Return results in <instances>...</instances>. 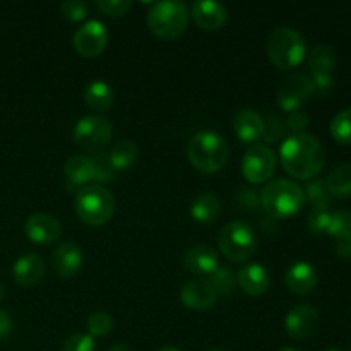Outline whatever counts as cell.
Listing matches in <instances>:
<instances>
[{
	"label": "cell",
	"instance_id": "cell-20",
	"mask_svg": "<svg viewBox=\"0 0 351 351\" xmlns=\"http://www.w3.org/2000/svg\"><path fill=\"white\" fill-rule=\"evenodd\" d=\"M237 285L250 297H261L269 290V273L261 264H247L237 274Z\"/></svg>",
	"mask_w": 351,
	"mask_h": 351
},
{
	"label": "cell",
	"instance_id": "cell-8",
	"mask_svg": "<svg viewBox=\"0 0 351 351\" xmlns=\"http://www.w3.org/2000/svg\"><path fill=\"white\" fill-rule=\"evenodd\" d=\"M218 247L226 259L233 263L249 261L257 250L256 230L245 221H230L219 230Z\"/></svg>",
	"mask_w": 351,
	"mask_h": 351
},
{
	"label": "cell",
	"instance_id": "cell-39",
	"mask_svg": "<svg viewBox=\"0 0 351 351\" xmlns=\"http://www.w3.org/2000/svg\"><path fill=\"white\" fill-rule=\"evenodd\" d=\"M312 82H314L315 91H319L321 95H329L335 88V81L331 75H312Z\"/></svg>",
	"mask_w": 351,
	"mask_h": 351
},
{
	"label": "cell",
	"instance_id": "cell-45",
	"mask_svg": "<svg viewBox=\"0 0 351 351\" xmlns=\"http://www.w3.org/2000/svg\"><path fill=\"white\" fill-rule=\"evenodd\" d=\"M2 297H3V285L0 283V298H2Z\"/></svg>",
	"mask_w": 351,
	"mask_h": 351
},
{
	"label": "cell",
	"instance_id": "cell-26",
	"mask_svg": "<svg viewBox=\"0 0 351 351\" xmlns=\"http://www.w3.org/2000/svg\"><path fill=\"white\" fill-rule=\"evenodd\" d=\"M191 215L197 223H213L221 215V201L209 192L197 195L191 206Z\"/></svg>",
	"mask_w": 351,
	"mask_h": 351
},
{
	"label": "cell",
	"instance_id": "cell-37",
	"mask_svg": "<svg viewBox=\"0 0 351 351\" xmlns=\"http://www.w3.org/2000/svg\"><path fill=\"white\" fill-rule=\"evenodd\" d=\"M269 119H271V125H266V123H264V136H263L267 143L283 137L285 130H287V122H283L280 117L271 115Z\"/></svg>",
	"mask_w": 351,
	"mask_h": 351
},
{
	"label": "cell",
	"instance_id": "cell-30",
	"mask_svg": "<svg viewBox=\"0 0 351 351\" xmlns=\"http://www.w3.org/2000/svg\"><path fill=\"white\" fill-rule=\"evenodd\" d=\"M329 237L341 240L351 235V213L350 211H335L329 215L328 230Z\"/></svg>",
	"mask_w": 351,
	"mask_h": 351
},
{
	"label": "cell",
	"instance_id": "cell-14",
	"mask_svg": "<svg viewBox=\"0 0 351 351\" xmlns=\"http://www.w3.org/2000/svg\"><path fill=\"white\" fill-rule=\"evenodd\" d=\"M24 233L33 243L48 245L60 239L62 225L55 216L47 215V213H34L26 219Z\"/></svg>",
	"mask_w": 351,
	"mask_h": 351
},
{
	"label": "cell",
	"instance_id": "cell-15",
	"mask_svg": "<svg viewBox=\"0 0 351 351\" xmlns=\"http://www.w3.org/2000/svg\"><path fill=\"white\" fill-rule=\"evenodd\" d=\"M182 304L192 311H208L218 300L215 288L208 280H192L184 285L180 291Z\"/></svg>",
	"mask_w": 351,
	"mask_h": 351
},
{
	"label": "cell",
	"instance_id": "cell-29",
	"mask_svg": "<svg viewBox=\"0 0 351 351\" xmlns=\"http://www.w3.org/2000/svg\"><path fill=\"white\" fill-rule=\"evenodd\" d=\"M331 136L335 137L338 143L351 144V106L350 108L339 112L335 119L331 120Z\"/></svg>",
	"mask_w": 351,
	"mask_h": 351
},
{
	"label": "cell",
	"instance_id": "cell-25",
	"mask_svg": "<svg viewBox=\"0 0 351 351\" xmlns=\"http://www.w3.org/2000/svg\"><path fill=\"white\" fill-rule=\"evenodd\" d=\"M312 75H331L336 67V51L331 45L317 43L308 55Z\"/></svg>",
	"mask_w": 351,
	"mask_h": 351
},
{
	"label": "cell",
	"instance_id": "cell-1",
	"mask_svg": "<svg viewBox=\"0 0 351 351\" xmlns=\"http://www.w3.org/2000/svg\"><path fill=\"white\" fill-rule=\"evenodd\" d=\"M280 160L285 171L298 180H312L321 173L326 163L322 144L311 134H291L283 141Z\"/></svg>",
	"mask_w": 351,
	"mask_h": 351
},
{
	"label": "cell",
	"instance_id": "cell-19",
	"mask_svg": "<svg viewBox=\"0 0 351 351\" xmlns=\"http://www.w3.org/2000/svg\"><path fill=\"white\" fill-rule=\"evenodd\" d=\"M192 17L199 27L208 31L219 29L228 19V10L221 2L215 0H199L192 5Z\"/></svg>",
	"mask_w": 351,
	"mask_h": 351
},
{
	"label": "cell",
	"instance_id": "cell-3",
	"mask_svg": "<svg viewBox=\"0 0 351 351\" xmlns=\"http://www.w3.org/2000/svg\"><path fill=\"white\" fill-rule=\"evenodd\" d=\"M65 180L71 191H81L88 185H99L103 182H112L117 171L110 165L108 156L96 154V156H84L74 154L65 161L64 167Z\"/></svg>",
	"mask_w": 351,
	"mask_h": 351
},
{
	"label": "cell",
	"instance_id": "cell-22",
	"mask_svg": "<svg viewBox=\"0 0 351 351\" xmlns=\"http://www.w3.org/2000/svg\"><path fill=\"white\" fill-rule=\"evenodd\" d=\"M285 283L295 295H308L317 287V271L308 263H295L287 271Z\"/></svg>",
	"mask_w": 351,
	"mask_h": 351
},
{
	"label": "cell",
	"instance_id": "cell-12",
	"mask_svg": "<svg viewBox=\"0 0 351 351\" xmlns=\"http://www.w3.org/2000/svg\"><path fill=\"white\" fill-rule=\"evenodd\" d=\"M72 43H74L75 51L82 57H98L108 43V29L101 21H88L75 31Z\"/></svg>",
	"mask_w": 351,
	"mask_h": 351
},
{
	"label": "cell",
	"instance_id": "cell-24",
	"mask_svg": "<svg viewBox=\"0 0 351 351\" xmlns=\"http://www.w3.org/2000/svg\"><path fill=\"white\" fill-rule=\"evenodd\" d=\"M139 146H137L134 141L130 139H120L113 144L112 151L108 154L110 165L113 167V170H129L130 167L137 163L139 160Z\"/></svg>",
	"mask_w": 351,
	"mask_h": 351
},
{
	"label": "cell",
	"instance_id": "cell-46",
	"mask_svg": "<svg viewBox=\"0 0 351 351\" xmlns=\"http://www.w3.org/2000/svg\"><path fill=\"white\" fill-rule=\"evenodd\" d=\"M206 351H223V350H206Z\"/></svg>",
	"mask_w": 351,
	"mask_h": 351
},
{
	"label": "cell",
	"instance_id": "cell-17",
	"mask_svg": "<svg viewBox=\"0 0 351 351\" xmlns=\"http://www.w3.org/2000/svg\"><path fill=\"white\" fill-rule=\"evenodd\" d=\"M184 267L195 276H211L219 267L218 254L209 245H194L184 254Z\"/></svg>",
	"mask_w": 351,
	"mask_h": 351
},
{
	"label": "cell",
	"instance_id": "cell-38",
	"mask_svg": "<svg viewBox=\"0 0 351 351\" xmlns=\"http://www.w3.org/2000/svg\"><path fill=\"white\" fill-rule=\"evenodd\" d=\"M307 125H308V115L302 108L291 112L290 117H288V120H287V127H290L295 134L304 132V129Z\"/></svg>",
	"mask_w": 351,
	"mask_h": 351
},
{
	"label": "cell",
	"instance_id": "cell-33",
	"mask_svg": "<svg viewBox=\"0 0 351 351\" xmlns=\"http://www.w3.org/2000/svg\"><path fill=\"white\" fill-rule=\"evenodd\" d=\"M95 7L99 12L105 14V16L119 17L129 12V9L132 7V2H129V0H98L95 3Z\"/></svg>",
	"mask_w": 351,
	"mask_h": 351
},
{
	"label": "cell",
	"instance_id": "cell-23",
	"mask_svg": "<svg viewBox=\"0 0 351 351\" xmlns=\"http://www.w3.org/2000/svg\"><path fill=\"white\" fill-rule=\"evenodd\" d=\"M113 99H115V95H113L112 86L106 81L96 79V81H91L86 86L84 101L95 112L103 113L106 110H110L113 105Z\"/></svg>",
	"mask_w": 351,
	"mask_h": 351
},
{
	"label": "cell",
	"instance_id": "cell-28",
	"mask_svg": "<svg viewBox=\"0 0 351 351\" xmlns=\"http://www.w3.org/2000/svg\"><path fill=\"white\" fill-rule=\"evenodd\" d=\"M208 281L211 283V287L215 288L218 297H230L237 287L235 273H233L232 269H228V267L223 266H219L218 269L209 276Z\"/></svg>",
	"mask_w": 351,
	"mask_h": 351
},
{
	"label": "cell",
	"instance_id": "cell-7",
	"mask_svg": "<svg viewBox=\"0 0 351 351\" xmlns=\"http://www.w3.org/2000/svg\"><path fill=\"white\" fill-rule=\"evenodd\" d=\"M189 10L184 2L165 0L154 3L147 14V27L160 40H175L187 29Z\"/></svg>",
	"mask_w": 351,
	"mask_h": 351
},
{
	"label": "cell",
	"instance_id": "cell-43",
	"mask_svg": "<svg viewBox=\"0 0 351 351\" xmlns=\"http://www.w3.org/2000/svg\"><path fill=\"white\" fill-rule=\"evenodd\" d=\"M158 351H180V350H177V348H161V350H158Z\"/></svg>",
	"mask_w": 351,
	"mask_h": 351
},
{
	"label": "cell",
	"instance_id": "cell-6",
	"mask_svg": "<svg viewBox=\"0 0 351 351\" xmlns=\"http://www.w3.org/2000/svg\"><path fill=\"white\" fill-rule=\"evenodd\" d=\"M267 57L278 69H293L307 53L304 36L290 26H280L269 34L266 43Z\"/></svg>",
	"mask_w": 351,
	"mask_h": 351
},
{
	"label": "cell",
	"instance_id": "cell-2",
	"mask_svg": "<svg viewBox=\"0 0 351 351\" xmlns=\"http://www.w3.org/2000/svg\"><path fill=\"white\" fill-rule=\"evenodd\" d=\"M187 156L195 170L202 173H215L221 170L228 161L230 147L221 134L202 130L194 134L189 143Z\"/></svg>",
	"mask_w": 351,
	"mask_h": 351
},
{
	"label": "cell",
	"instance_id": "cell-11",
	"mask_svg": "<svg viewBox=\"0 0 351 351\" xmlns=\"http://www.w3.org/2000/svg\"><path fill=\"white\" fill-rule=\"evenodd\" d=\"M276 171V154L264 144L249 147L242 160V173L250 184H264Z\"/></svg>",
	"mask_w": 351,
	"mask_h": 351
},
{
	"label": "cell",
	"instance_id": "cell-35",
	"mask_svg": "<svg viewBox=\"0 0 351 351\" xmlns=\"http://www.w3.org/2000/svg\"><path fill=\"white\" fill-rule=\"evenodd\" d=\"M62 351H95V339L91 335H72L64 341Z\"/></svg>",
	"mask_w": 351,
	"mask_h": 351
},
{
	"label": "cell",
	"instance_id": "cell-5",
	"mask_svg": "<svg viewBox=\"0 0 351 351\" xmlns=\"http://www.w3.org/2000/svg\"><path fill=\"white\" fill-rule=\"evenodd\" d=\"M74 209L82 223L89 226H101L112 219L115 213V199L103 185H88L75 194Z\"/></svg>",
	"mask_w": 351,
	"mask_h": 351
},
{
	"label": "cell",
	"instance_id": "cell-47",
	"mask_svg": "<svg viewBox=\"0 0 351 351\" xmlns=\"http://www.w3.org/2000/svg\"><path fill=\"white\" fill-rule=\"evenodd\" d=\"M329 351H339V350H329Z\"/></svg>",
	"mask_w": 351,
	"mask_h": 351
},
{
	"label": "cell",
	"instance_id": "cell-34",
	"mask_svg": "<svg viewBox=\"0 0 351 351\" xmlns=\"http://www.w3.org/2000/svg\"><path fill=\"white\" fill-rule=\"evenodd\" d=\"M60 12L69 21L77 23L88 16V3L82 2V0H65L60 5Z\"/></svg>",
	"mask_w": 351,
	"mask_h": 351
},
{
	"label": "cell",
	"instance_id": "cell-27",
	"mask_svg": "<svg viewBox=\"0 0 351 351\" xmlns=\"http://www.w3.org/2000/svg\"><path fill=\"white\" fill-rule=\"evenodd\" d=\"M324 182L331 197H348L351 195V163L338 165Z\"/></svg>",
	"mask_w": 351,
	"mask_h": 351
},
{
	"label": "cell",
	"instance_id": "cell-40",
	"mask_svg": "<svg viewBox=\"0 0 351 351\" xmlns=\"http://www.w3.org/2000/svg\"><path fill=\"white\" fill-rule=\"evenodd\" d=\"M336 256L341 261L351 263V235L338 240V243H336Z\"/></svg>",
	"mask_w": 351,
	"mask_h": 351
},
{
	"label": "cell",
	"instance_id": "cell-18",
	"mask_svg": "<svg viewBox=\"0 0 351 351\" xmlns=\"http://www.w3.org/2000/svg\"><path fill=\"white\" fill-rule=\"evenodd\" d=\"M47 273V264L40 254H24L14 263L12 274L14 280L21 287H34L43 280Z\"/></svg>",
	"mask_w": 351,
	"mask_h": 351
},
{
	"label": "cell",
	"instance_id": "cell-31",
	"mask_svg": "<svg viewBox=\"0 0 351 351\" xmlns=\"http://www.w3.org/2000/svg\"><path fill=\"white\" fill-rule=\"evenodd\" d=\"M305 197L312 202L314 209H328L329 202H331V195H329L328 189H326V182L319 180V178H312L308 182L307 189H305Z\"/></svg>",
	"mask_w": 351,
	"mask_h": 351
},
{
	"label": "cell",
	"instance_id": "cell-42",
	"mask_svg": "<svg viewBox=\"0 0 351 351\" xmlns=\"http://www.w3.org/2000/svg\"><path fill=\"white\" fill-rule=\"evenodd\" d=\"M108 351H130V348L127 345H115V346H112Z\"/></svg>",
	"mask_w": 351,
	"mask_h": 351
},
{
	"label": "cell",
	"instance_id": "cell-16",
	"mask_svg": "<svg viewBox=\"0 0 351 351\" xmlns=\"http://www.w3.org/2000/svg\"><path fill=\"white\" fill-rule=\"evenodd\" d=\"M51 267L60 278H72L82 267V250L74 242H64L51 252Z\"/></svg>",
	"mask_w": 351,
	"mask_h": 351
},
{
	"label": "cell",
	"instance_id": "cell-36",
	"mask_svg": "<svg viewBox=\"0 0 351 351\" xmlns=\"http://www.w3.org/2000/svg\"><path fill=\"white\" fill-rule=\"evenodd\" d=\"M329 215L331 213L328 209H314L308 218V228H311L312 233L319 235V233H326L329 223Z\"/></svg>",
	"mask_w": 351,
	"mask_h": 351
},
{
	"label": "cell",
	"instance_id": "cell-4",
	"mask_svg": "<svg viewBox=\"0 0 351 351\" xmlns=\"http://www.w3.org/2000/svg\"><path fill=\"white\" fill-rule=\"evenodd\" d=\"M261 204L274 219H287L297 215L305 204L304 189L293 180L278 178L269 182L261 192Z\"/></svg>",
	"mask_w": 351,
	"mask_h": 351
},
{
	"label": "cell",
	"instance_id": "cell-44",
	"mask_svg": "<svg viewBox=\"0 0 351 351\" xmlns=\"http://www.w3.org/2000/svg\"><path fill=\"white\" fill-rule=\"evenodd\" d=\"M280 351H302V350H298V348H283V350H280Z\"/></svg>",
	"mask_w": 351,
	"mask_h": 351
},
{
	"label": "cell",
	"instance_id": "cell-32",
	"mask_svg": "<svg viewBox=\"0 0 351 351\" xmlns=\"http://www.w3.org/2000/svg\"><path fill=\"white\" fill-rule=\"evenodd\" d=\"M113 328V321L106 312H95L88 319V329L91 336H106Z\"/></svg>",
	"mask_w": 351,
	"mask_h": 351
},
{
	"label": "cell",
	"instance_id": "cell-13",
	"mask_svg": "<svg viewBox=\"0 0 351 351\" xmlns=\"http://www.w3.org/2000/svg\"><path fill=\"white\" fill-rule=\"evenodd\" d=\"M319 312L312 305L302 304L291 308L285 319V329L293 339H307L317 331Z\"/></svg>",
	"mask_w": 351,
	"mask_h": 351
},
{
	"label": "cell",
	"instance_id": "cell-41",
	"mask_svg": "<svg viewBox=\"0 0 351 351\" xmlns=\"http://www.w3.org/2000/svg\"><path fill=\"white\" fill-rule=\"evenodd\" d=\"M12 331V317L7 311L0 308V338H5Z\"/></svg>",
	"mask_w": 351,
	"mask_h": 351
},
{
	"label": "cell",
	"instance_id": "cell-21",
	"mask_svg": "<svg viewBox=\"0 0 351 351\" xmlns=\"http://www.w3.org/2000/svg\"><path fill=\"white\" fill-rule=\"evenodd\" d=\"M233 129L242 143H256L264 136V119L252 108H242L233 117Z\"/></svg>",
	"mask_w": 351,
	"mask_h": 351
},
{
	"label": "cell",
	"instance_id": "cell-10",
	"mask_svg": "<svg viewBox=\"0 0 351 351\" xmlns=\"http://www.w3.org/2000/svg\"><path fill=\"white\" fill-rule=\"evenodd\" d=\"M315 93L314 82L308 75L295 72L290 74L288 77L283 79L276 93L278 105L281 110L291 113L295 110H300L305 101L311 99V96Z\"/></svg>",
	"mask_w": 351,
	"mask_h": 351
},
{
	"label": "cell",
	"instance_id": "cell-9",
	"mask_svg": "<svg viewBox=\"0 0 351 351\" xmlns=\"http://www.w3.org/2000/svg\"><path fill=\"white\" fill-rule=\"evenodd\" d=\"M113 136V125L106 117L88 115L75 122L74 143L81 149L99 153Z\"/></svg>",
	"mask_w": 351,
	"mask_h": 351
}]
</instances>
